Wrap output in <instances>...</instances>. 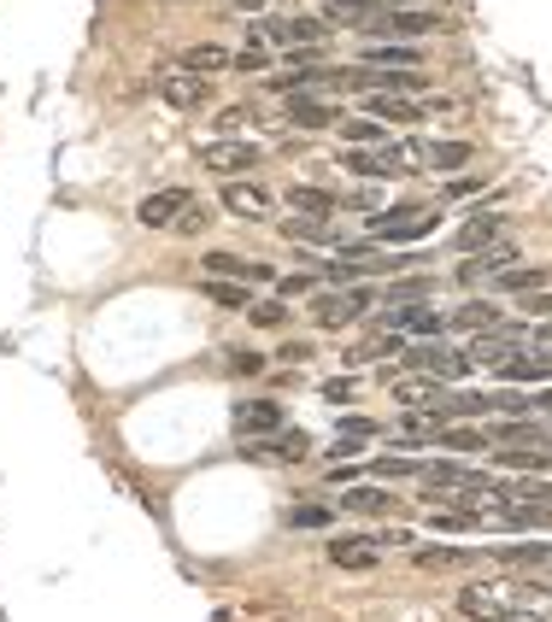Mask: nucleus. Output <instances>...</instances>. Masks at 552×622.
Instances as JSON below:
<instances>
[{
    "mask_svg": "<svg viewBox=\"0 0 552 622\" xmlns=\"http://www.w3.org/2000/svg\"><path fill=\"white\" fill-rule=\"evenodd\" d=\"M336 129H341L347 141H353V148H388V129H382V124H371V118H359V124H347V118H341Z\"/></svg>",
    "mask_w": 552,
    "mask_h": 622,
    "instance_id": "cd10ccee",
    "label": "nucleus"
},
{
    "mask_svg": "<svg viewBox=\"0 0 552 622\" xmlns=\"http://www.w3.org/2000/svg\"><path fill=\"white\" fill-rule=\"evenodd\" d=\"M341 505H347V511H382L388 494H382V487H353V494H347Z\"/></svg>",
    "mask_w": 552,
    "mask_h": 622,
    "instance_id": "c9c22d12",
    "label": "nucleus"
},
{
    "mask_svg": "<svg viewBox=\"0 0 552 622\" xmlns=\"http://www.w3.org/2000/svg\"><path fill=\"white\" fill-rule=\"evenodd\" d=\"M306 435H283V441H247V453H253V458H283V465H300V458H306Z\"/></svg>",
    "mask_w": 552,
    "mask_h": 622,
    "instance_id": "412c9836",
    "label": "nucleus"
},
{
    "mask_svg": "<svg viewBox=\"0 0 552 622\" xmlns=\"http://www.w3.org/2000/svg\"><path fill=\"white\" fill-rule=\"evenodd\" d=\"M523 353L541 358V365H552V329H529V335H523Z\"/></svg>",
    "mask_w": 552,
    "mask_h": 622,
    "instance_id": "58836bf2",
    "label": "nucleus"
},
{
    "mask_svg": "<svg viewBox=\"0 0 552 622\" xmlns=\"http://www.w3.org/2000/svg\"><path fill=\"white\" fill-rule=\"evenodd\" d=\"M523 312H529V317H552V294H547V288H535V294H523Z\"/></svg>",
    "mask_w": 552,
    "mask_h": 622,
    "instance_id": "37998d69",
    "label": "nucleus"
},
{
    "mask_svg": "<svg viewBox=\"0 0 552 622\" xmlns=\"http://www.w3.org/2000/svg\"><path fill=\"white\" fill-rule=\"evenodd\" d=\"M365 30L382 36V41H417V36L441 30V12L435 7H376Z\"/></svg>",
    "mask_w": 552,
    "mask_h": 622,
    "instance_id": "f257e3e1",
    "label": "nucleus"
},
{
    "mask_svg": "<svg viewBox=\"0 0 552 622\" xmlns=\"http://www.w3.org/2000/svg\"><path fill=\"white\" fill-rule=\"evenodd\" d=\"M253 41H259V48H324L329 24L324 18H259Z\"/></svg>",
    "mask_w": 552,
    "mask_h": 622,
    "instance_id": "7ed1b4c3",
    "label": "nucleus"
},
{
    "mask_svg": "<svg viewBox=\"0 0 552 622\" xmlns=\"http://www.w3.org/2000/svg\"><path fill=\"white\" fill-rule=\"evenodd\" d=\"M500 563H517V570H535V563H552V546L535 541V546H500Z\"/></svg>",
    "mask_w": 552,
    "mask_h": 622,
    "instance_id": "c756f323",
    "label": "nucleus"
},
{
    "mask_svg": "<svg viewBox=\"0 0 552 622\" xmlns=\"http://www.w3.org/2000/svg\"><path fill=\"white\" fill-rule=\"evenodd\" d=\"M535 405H547V411H552V394H541V399H535Z\"/></svg>",
    "mask_w": 552,
    "mask_h": 622,
    "instance_id": "8fccbe9b",
    "label": "nucleus"
},
{
    "mask_svg": "<svg viewBox=\"0 0 552 622\" xmlns=\"http://www.w3.org/2000/svg\"><path fill=\"white\" fill-rule=\"evenodd\" d=\"M247 317H253L259 329H283L288 323V306H283V300H259V306H247Z\"/></svg>",
    "mask_w": 552,
    "mask_h": 622,
    "instance_id": "72a5a7b5",
    "label": "nucleus"
},
{
    "mask_svg": "<svg viewBox=\"0 0 552 622\" xmlns=\"http://www.w3.org/2000/svg\"><path fill=\"white\" fill-rule=\"evenodd\" d=\"M464 158H471V148H464V141H429V165L453 170V165H464Z\"/></svg>",
    "mask_w": 552,
    "mask_h": 622,
    "instance_id": "473e14b6",
    "label": "nucleus"
},
{
    "mask_svg": "<svg viewBox=\"0 0 552 622\" xmlns=\"http://www.w3.org/2000/svg\"><path fill=\"white\" fill-rule=\"evenodd\" d=\"M329 563H341V570H376V541H365V534H347V541L329 546Z\"/></svg>",
    "mask_w": 552,
    "mask_h": 622,
    "instance_id": "f3484780",
    "label": "nucleus"
},
{
    "mask_svg": "<svg viewBox=\"0 0 552 622\" xmlns=\"http://www.w3.org/2000/svg\"><path fill=\"white\" fill-rule=\"evenodd\" d=\"M493 282H500L505 294H517V300H523V294H535V288H547V265H505Z\"/></svg>",
    "mask_w": 552,
    "mask_h": 622,
    "instance_id": "4be33fe9",
    "label": "nucleus"
},
{
    "mask_svg": "<svg viewBox=\"0 0 552 622\" xmlns=\"http://www.w3.org/2000/svg\"><path fill=\"white\" fill-rule=\"evenodd\" d=\"M388 300H394V306H424V300H429V282H424V277H400L394 288H388Z\"/></svg>",
    "mask_w": 552,
    "mask_h": 622,
    "instance_id": "2f4dec72",
    "label": "nucleus"
},
{
    "mask_svg": "<svg viewBox=\"0 0 552 622\" xmlns=\"http://www.w3.org/2000/svg\"><path fill=\"white\" fill-rule=\"evenodd\" d=\"M276 429H283V405H276V399H247L236 411V435H247V441L276 435Z\"/></svg>",
    "mask_w": 552,
    "mask_h": 622,
    "instance_id": "9d476101",
    "label": "nucleus"
},
{
    "mask_svg": "<svg viewBox=\"0 0 552 622\" xmlns=\"http://www.w3.org/2000/svg\"><path fill=\"white\" fill-rule=\"evenodd\" d=\"M493 465L500 470H552V453H541V446H505V453H493Z\"/></svg>",
    "mask_w": 552,
    "mask_h": 622,
    "instance_id": "5701e85b",
    "label": "nucleus"
},
{
    "mask_svg": "<svg viewBox=\"0 0 552 622\" xmlns=\"http://www.w3.org/2000/svg\"><path fill=\"white\" fill-rule=\"evenodd\" d=\"M365 118L412 124V118H417V100H412V94H365Z\"/></svg>",
    "mask_w": 552,
    "mask_h": 622,
    "instance_id": "a211bd4d",
    "label": "nucleus"
},
{
    "mask_svg": "<svg viewBox=\"0 0 552 622\" xmlns=\"http://www.w3.org/2000/svg\"><path fill=\"white\" fill-rule=\"evenodd\" d=\"M405 365H412L417 376L447 382V376H471V353H453V346H435V341H412L405 346Z\"/></svg>",
    "mask_w": 552,
    "mask_h": 622,
    "instance_id": "20e7f679",
    "label": "nucleus"
},
{
    "mask_svg": "<svg viewBox=\"0 0 552 622\" xmlns=\"http://www.w3.org/2000/svg\"><path fill=\"white\" fill-rule=\"evenodd\" d=\"M294 529H329V505H294Z\"/></svg>",
    "mask_w": 552,
    "mask_h": 622,
    "instance_id": "4c0bfd02",
    "label": "nucleus"
},
{
    "mask_svg": "<svg viewBox=\"0 0 552 622\" xmlns=\"http://www.w3.org/2000/svg\"><path fill=\"white\" fill-rule=\"evenodd\" d=\"M505 622H552V617H535V611H512Z\"/></svg>",
    "mask_w": 552,
    "mask_h": 622,
    "instance_id": "a18cd8bd",
    "label": "nucleus"
},
{
    "mask_svg": "<svg viewBox=\"0 0 552 622\" xmlns=\"http://www.w3.org/2000/svg\"><path fill=\"white\" fill-rule=\"evenodd\" d=\"M529 593H547V599H552V575H547V582H535Z\"/></svg>",
    "mask_w": 552,
    "mask_h": 622,
    "instance_id": "de8ad7c7",
    "label": "nucleus"
},
{
    "mask_svg": "<svg viewBox=\"0 0 552 622\" xmlns=\"http://www.w3.org/2000/svg\"><path fill=\"white\" fill-rule=\"evenodd\" d=\"M459 611L471 622H505L512 611H523V593L505 587V582H471L459 593Z\"/></svg>",
    "mask_w": 552,
    "mask_h": 622,
    "instance_id": "f03ea898",
    "label": "nucleus"
},
{
    "mask_svg": "<svg viewBox=\"0 0 552 622\" xmlns=\"http://www.w3.org/2000/svg\"><path fill=\"white\" fill-rule=\"evenodd\" d=\"M429 229H435V218H424L417 206H394L371 224V241H412V236H429Z\"/></svg>",
    "mask_w": 552,
    "mask_h": 622,
    "instance_id": "6e6552de",
    "label": "nucleus"
},
{
    "mask_svg": "<svg viewBox=\"0 0 552 622\" xmlns=\"http://www.w3.org/2000/svg\"><path fill=\"white\" fill-rule=\"evenodd\" d=\"M505 224H512V218H500V212H476V218L459 229V253H488V247H500Z\"/></svg>",
    "mask_w": 552,
    "mask_h": 622,
    "instance_id": "9b49d317",
    "label": "nucleus"
},
{
    "mask_svg": "<svg viewBox=\"0 0 552 622\" xmlns=\"http://www.w3.org/2000/svg\"><path fill=\"white\" fill-rule=\"evenodd\" d=\"M236 7H265V0H236Z\"/></svg>",
    "mask_w": 552,
    "mask_h": 622,
    "instance_id": "09e8293b",
    "label": "nucleus"
},
{
    "mask_svg": "<svg viewBox=\"0 0 552 622\" xmlns=\"http://www.w3.org/2000/svg\"><path fill=\"white\" fill-rule=\"evenodd\" d=\"M382 7H429V0H382Z\"/></svg>",
    "mask_w": 552,
    "mask_h": 622,
    "instance_id": "49530a36",
    "label": "nucleus"
},
{
    "mask_svg": "<svg viewBox=\"0 0 552 622\" xmlns=\"http://www.w3.org/2000/svg\"><path fill=\"white\" fill-rule=\"evenodd\" d=\"M229 358H236V376H259V370H265V358H259V353H229Z\"/></svg>",
    "mask_w": 552,
    "mask_h": 622,
    "instance_id": "c03bdc74",
    "label": "nucleus"
},
{
    "mask_svg": "<svg viewBox=\"0 0 552 622\" xmlns=\"http://www.w3.org/2000/svg\"><path fill=\"white\" fill-rule=\"evenodd\" d=\"M217 206H224L229 218H253V224H265L276 200H271V194H265V188H259V182H224V194H217Z\"/></svg>",
    "mask_w": 552,
    "mask_h": 622,
    "instance_id": "423d86ee",
    "label": "nucleus"
},
{
    "mask_svg": "<svg viewBox=\"0 0 552 622\" xmlns=\"http://www.w3.org/2000/svg\"><path fill=\"white\" fill-rule=\"evenodd\" d=\"M206 300H217V306H229V312H241V306H247V288H241V282H217V277H212V282H206Z\"/></svg>",
    "mask_w": 552,
    "mask_h": 622,
    "instance_id": "f704fd0d",
    "label": "nucleus"
},
{
    "mask_svg": "<svg viewBox=\"0 0 552 622\" xmlns=\"http://www.w3.org/2000/svg\"><path fill=\"white\" fill-rule=\"evenodd\" d=\"M371 65H382V71H412V65H417V48H388V53H371Z\"/></svg>",
    "mask_w": 552,
    "mask_h": 622,
    "instance_id": "e433bc0d",
    "label": "nucleus"
},
{
    "mask_svg": "<svg viewBox=\"0 0 552 622\" xmlns=\"http://www.w3.org/2000/svg\"><path fill=\"white\" fill-rule=\"evenodd\" d=\"M371 435H376L371 417H341V441H371Z\"/></svg>",
    "mask_w": 552,
    "mask_h": 622,
    "instance_id": "a19ab883",
    "label": "nucleus"
},
{
    "mask_svg": "<svg viewBox=\"0 0 552 622\" xmlns=\"http://www.w3.org/2000/svg\"><path fill=\"white\" fill-rule=\"evenodd\" d=\"M376 475H417V458H376Z\"/></svg>",
    "mask_w": 552,
    "mask_h": 622,
    "instance_id": "79ce46f5",
    "label": "nucleus"
},
{
    "mask_svg": "<svg viewBox=\"0 0 552 622\" xmlns=\"http://www.w3.org/2000/svg\"><path fill=\"white\" fill-rule=\"evenodd\" d=\"M200 158H206L212 170H253L259 165V148H247V141H212Z\"/></svg>",
    "mask_w": 552,
    "mask_h": 622,
    "instance_id": "dca6fc26",
    "label": "nucleus"
},
{
    "mask_svg": "<svg viewBox=\"0 0 552 622\" xmlns=\"http://www.w3.org/2000/svg\"><path fill=\"white\" fill-rule=\"evenodd\" d=\"M165 100H171V106H195V100H200V82H177V77H165Z\"/></svg>",
    "mask_w": 552,
    "mask_h": 622,
    "instance_id": "ea45409f",
    "label": "nucleus"
},
{
    "mask_svg": "<svg viewBox=\"0 0 552 622\" xmlns=\"http://www.w3.org/2000/svg\"><path fill=\"white\" fill-rule=\"evenodd\" d=\"M394 394L412 405V411H424L429 399H441V382H435V376H400L394 382Z\"/></svg>",
    "mask_w": 552,
    "mask_h": 622,
    "instance_id": "b1692460",
    "label": "nucleus"
},
{
    "mask_svg": "<svg viewBox=\"0 0 552 622\" xmlns=\"http://www.w3.org/2000/svg\"><path fill=\"white\" fill-rule=\"evenodd\" d=\"M505 265H517V253L512 247H488V253H476L471 265H459V282H488V277H500Z\"/></svg>",
    "mask_w": 552,
    "mask_h": 622,
    "instance_id": "6ab92c4d",
    "label": "nucleus"
},
{
    "mask_svg": "<svg viewBox=\"0 0 552 622\" xmlns=\"http://www.w3.org/2000/svg\"><path fill=\"white\" fill-rule=\"evenodd\" d=\"M365 306H371V288H353V294H317V300H312V317H317L324 329H347Z\"/></svg>",
    "mask_w": 552,
    "mask_h": 622,
    "instance_id": "0eeeda50",
    "label": "nucleus"
},
{
    "mask_svg": "<svg viewBox=\"0 0 552 622\" xmlns=\"http://www.w3.org/2000/svg\"><path fill=\"white\" fill-rule=\"evenodd\" d=\"M188 206H195V200H188L183 188H159V194H148V200L136 206V218L148 224V229H171V224H177Z\"/></svg>",
    "mask_w": 552,
    "mask_h": 622,
    "instance_id": "1a4fd4ad",
    "label": "nucleus"
},
{
    "mask_svg": "<svg viewBox=\"0 0 552 622\" xmlns=\"http://www.w3.org/2000/svg\"><path fill=\"white\" fill-rule=\"evenodd\" d=\"M200 265H206V277H217V282H265L271 277V265H247L236 253H206Z\"/></svg>",
    "mask_w": 552,
    "mask_h": 622,
    "instance_id": "f8f14e48",
    "label": "nucleus"
},
{
    "mask_svg": "<svg viewBox=\"0 0 552 622\" xmlns=\"http://www.w3.org/2000/svg\"><path fill=\"white\" fill-rule=\"evenodd\" d=\"M382 329H400V335H441L447 317L429 312V306H412V312H382Z\"/></svg>",
    "mask_w": 552,
    "mask_h": 622,
    "instance_id": "4468645a",
    "label": "nucleus"
},
{
    "mask_svg": "<svg viewBox=\"0 0 552 622\" xmlns=\"http://www.w3.org/2000/svg\"><path fill=\"white\" fill-rule=\"evenodd\" d=\"M435 446H447V453H488V441L476 435V429H459V423L435 429Z\"/></svg>",
    "mask_w": 552,
    "mask_h": 622,
    "instance_id": "bb28decb",
    "label": "nucleus"
},
{
    "mask_svg": "<svg viewBox=\"0 0 552 622\" xmlns=\"http://www.w3.org/2000/svg\"><path fill=\"white\" fill-rule=\"evenodd\" d=\"M547 370H552V365H541V358H529V353H517L512 365H500V376H505V382H541Z\"/></svg>",
    "mask_w": 552,
    "mask_h": 622,
    "instance_id": "7c9ffc66",
    "label": "nucleus"
},
{
    "mask_svg": "<svg viewBox=\"0 0 552 622\" xmlns=\"http://www.w3.org/2000/svg\"><path fill=\"white\" fill-rule=\"evenodd\" d=\"M412 563L417 570H471L476 546H412Z\"/></svg>",
    "mask_w": 552,
    "mask_h": 622,
    "instance_id": "ddd939ff",
    "label": "nucleus"
},
{
    "mask_svg": "<svg viewBox=\"0 0 552 622\" xmlns=\"http://www.w3.org/2000/svg\"><path fill=\"white\" fill-rule=\"evenodd\" d=\"M283 112H288V124H300V129H329V124H341V106L329 100L324 89H312V94H288L283 100Z\"/></svg>",
    "mask_w": 552,
    "mask_h": 622,
    "instance_id": "39448f33",
    "label": "nucleus"
},
{
    "mask_svg": "<svg viewBox=\"0 0 552 622\" xmlns=\"http://www.w3.org/2000/svg\"><path fill=\"white\" fill-rule=\"evenodd\" d=\"M283 229L294 241H317V247H336L341 253V241H336V229H329L324 218H283Z\"/></svg>",
    "mask_w": 552,
    "mask_h": 622,
    "instance_id": "393cba45",
    "label": "nucleus"
},
{
    "mask_svg": "<svg viewBox=\"0 0 552 622\" xmlns=\"http://www.w3.org/2000/svg\"><path fill=\"white\" fill-rule=\"evenodd\" d=\"M229 48H183V71H229Z\"/></svg>",
    "mask_w": 552,
    "mask_h": 622,
    "instance_id": "c85d7f7f",
    "label": "nucleus"
},
{
    "mask_svg": "<svg viewBox=\"0 0 552 622\" xmlns=\"http://www.w3.org/2000/svg\"><path fill=\"white\" fill-rule=\"evenodd\" d=\"M505 323V312L500 306H488V300H471V306H459L453 317H447V329H471V335H488V329H500Z\"/></svg>",
    "mask_w": 552,
    "mask_h": 622,
    "instance_id": "2eb2a0df",
    "label": "nucleus"
},
{
    "mask_svg": "<svg viewBox=\"0 0 552 622\" xmlns=\"http://www.w3.org/2000/svg\"><path fill=\"white\" fill-rule=\"evenodd\" d=\"M541 441L547 435L535 423H523V417H505V423L493 429V446H500V453H505V446H541Z\"/></svg>",
    "mask_w": 552,
    "mask_h": 622,
    "instance_id": "a878e982",
    "label": "nucleus"
},
{
    "mask_svg": "<svg viewBox=\"0 0 552 622\" xmlns=\"http://www.w3.org/2000/svg\"><path fill=\"white\" fill-rule=\"evenodd\" d=\"M376 7H382V0H376Z\"/></svg>",
    "mask_w": 552,
    "mask_h": 622,
    "instance_id": "3c124183",
    "label": "nucleus"
},
{
    "mask_svg": "<svg viewBox=\"0 0 552 622\" xmlns=\"http://www.w3.org/2000/svg\"><path fill=\"white\" fill-rule=\"evenodd\" d=\"M288 206H300L306 218H324V224H329L336 194H329V188H312V182H294V188H288Z\"/></svg>",
    "mask_w": 552,
    "mask_h": 622,
    "instance_id": "aec40b11",
    "label": "nucleus"
}]
</instances>
